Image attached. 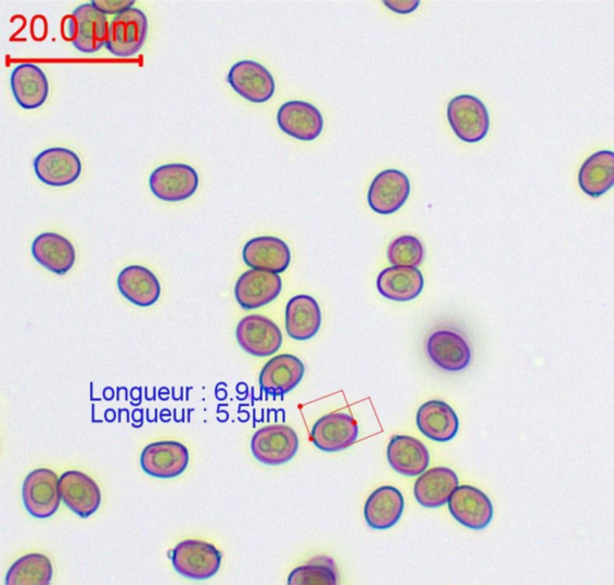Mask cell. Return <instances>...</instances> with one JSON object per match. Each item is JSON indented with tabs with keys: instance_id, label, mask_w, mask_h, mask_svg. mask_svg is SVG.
Returning <instances> with one entry per match:
<instances>
[{
	"instance_id": "7402d4cb",
	"label": "cell",
	"mask_w": 614,
	"mask_h": 585,
	"mask_svg": "<svg viewBox=\"0 0 614 585\" xmlns=\"http://www.w3.org/2000/svg\"><path fill=\"white\" fill-rule=\"evenodd\" d=\"M417 424L420 432L431 441L447 443L457 437L459 417L445 400L431 399L419 408Z\"/></svg>"
},
{
	"instance_id": "ba28073f",
	"label": "cell",
	"mask_w": 614,
	"mask_h": 585,
	"mask_svg": "<svg viewBox=\"0 0 614 585\" xmlns=\"http://www.w3.org/2000/svg\"><path fill=\"white\" fill-rule=\"evenodd\" d=\"M154 196L165 202H183L196 193L200 177L195 168L184 164L157 167L150 179Z\"/></svg>"
},
{
	"instance_id": "ffe728a7",
	"label": "cell",
	"mask_w": 614,
	"mask_h": 585,
	"mask_svg": "<svg viewBox=\"0 0 614 585\" xmlns=\"http://www.w3.org/2000/svg\"><path fill=\"white\" fill-rule=\"evenodd\" d=\"M243 259L247 267L257 270L282 274L290 267V246L277 237H257L246 243Z\"/></svg>"
},
{
	"instance_id": "9c48e42d",
	"label": "cell",
	"mask_w": 614,
	"mask_h": 585,
	"mask_svg": "<svg viewBox=\"0 0 614 585\" xmlns=\"http://www.w3.org/2000/svg\"><path fill=\"white\" fill-rule=\"evenodd\" d=\"M34 169L43 183L53 188L72 186L82 174L79 156L67 148H49L34 160Z\"/></svg>"
},
{
	"instance_id": "6da1fadb",
	"label": "cell",
	"mask_w": 614,
	"mask_h": 585,
	"mask_svg": "<svg viewBox=\"0 0 614 585\" xmlns=\"http://www.w3.org/2000/svg\"><path fill=\"white\" fill-rule=\"evenodd\" d=\"M447 116L453 133L465 143L483 141L490 130L488 111L484 102L473 96L453 98Z\"/></svg>"
},
{
	"instance_id": "7c38bea8",
	"label": "cell",
	"mask_w": 614,
	"mask_h": 585,
	"mask_svg": "<svg viewBox=\"0 0 614 585\" xmlns=\"http://www.w3.org/2000/svg\"><path fill=\"white\" fill-rule=\"evenodd\" d=\"M227 82L236 94L253 103H265L276 94L274 77L268 68L254 61L235 63L227 76Z\"/></svg>"
},
{
	"instance_id": "f1b7e54d",
	"label": "cell",
	"mask_w": 614,
	"mask_h": 585,
	"mask_svg": "<svg viewBox=\"0 0 614 585\" xmlns=\"http://www.w3.org/2000/svg\"><path fill=\"white\" fill-rule=\"evenodd\" d=\"M118 289L136 306L150 307L161 300L162 285L154 272L142 266H129L118 277Z\"/></svg>"
},
{
	"instance_id": "f546056e",
	"label": "cell",
	"mask_w": 614,
	"mask_h": 585,
	"mask_svg": "<svg viewBox=\"0 0 614 585\" xmlns=\"http://www.w3.org/2000/svg\"><path fill=\"white\" fill-rule=\"evenodd\" d=\"M578 186L591 199L604 196L614 187V152L590 155L579 168Z\"/></svg>"
},
{
	"instance_id": "9a60e30c",
	"label": "cell",
	"mask_w": 614,
	"mask_h": 585,
	"mask_svg": "<svg viewBox=\"0 0 614 585\" xmlns=\"http://www.w3.org/2000/svg\"><path fill=\"white\" fill-rule=\"evenodd\" d=\"M359 435L358 423L346 412H332L314 424L311 440L317 449L340 453L354 445Z\"/></svg>"
},
{
	"instance_id": "4fadbf2b",
	"label": "cell",
	"mask_w": 614,
	"mask_h": 585,
	"mask_svg": "<svg viewBox=\"0 0 614 585\" xmlns=\"http://www.w3.org/2000/svg\"><path fill=\"white\" fill-rule=\"evenodd\" d=\"M411 194V182L399 169H385L371 182L368 202L370 208L380 215L399 212Z\"/></svg>"
},
{
	"instance_id": "ac0fdd59",
	"label": "cell",
	"mask_w": 614,
	"mask_h": 585,
	"mask_svg": "<svg viewBox=\"0 0 614 585\" xmlns=\"http://www.w3.org/2000/svg\"><path fill=\"white\" fill-rule=\"evenodd\" d=\"M305 366L292 354H281L269 360L259 374L261 392L271 397H283L303 381Z\"/></svg>"
},
{
	"instance_id": "5b68a950",
	"label": "cell",
	"mask_w": 614,
	"mask_h": 585,
	"mask_svg": "<svg viewBox=\"0 0 614 585\" xmlns=\"http://www.w3.org/2000/svg\"><path fill=\"white\" fill-rule=\"evenodd\" d=\"M146 36V16L142 10L132 8L111 21L106 49L118 59H129L142 50Z\"/></svg>"
},
{
	"instance_id": "484cf974",
	"label": "cell",
	"mask_w": 614,
	"mask_h": 585,
	"mask_svg": "<svg viewBox=\"0 0 614 585\" xmlns=\"http://www.w3.org/2000/svg\"><path fill=\"white\" fill-rule=\"evenodd\" d=\"M322 327V311L315 297L299 294L286 306V331L294 341L314 339Z\"/></svg>"
},
{
	"instance_id": "8992f818",
	"label": "cell",
	"mask_w": 614,
	"mask_h": 585,
	"mask_svg": "<svg viewBox=\"0 0 614 585\" xmlns=\"http://www.w3.org/2000/svg\"><path fill=\"white\" fill-rule=\"evenodd\" d=\"M22 497L33 518H52L61 507L60 479L48 468L34 470L25 480Z\"/></svg>"
},
{
	"instance_id": "5bb4252c",
	"label": "cell",
	"mask_w": 614,
	"mask_h": 585,
	"mask_svg": "<svg viewBox=\"0 0 614 585\" xmlns=\"http://www.w3.org/2000/svg\"><path fill=\"white\" fill-rule=\"evenodd\" d=\"M189 462L188 447L172 441L150 444L141 456L144 473L157 479H174L183 474Z\"/></svg>"
},
{
	"instance_id": "e575fe53",
	"label": "cell",
	"mask_w": 614,
	"mask_h": 585,
	"mask_svg": "<svg viewBox=\"0 0 614 585\" xmlns=\"http://www.w3.org/2000/svg\"><path fill=\"white\" fill-rule=\"evenodd\" d=\"M385 7L396 14L408 15L414 13L419 8V0H385Z\"/></svg>"
},
{
	"instance_id": "3957f363",
	"label": "cell",
	"mask_w": 614,
	"mask_h": 585,
	"mask_svg": "<svg viewBox=\"0 0 614 585\" xmlns=\"http://www.w3.org/2000/svg\"><path fill=\"white\" fill-rule=\"evenodd\" d=\"M299 444L297 432L287 424H270L254 434L252 452L261 465L282 466L293 460Z\"/></svg>"
},
{
	"instance_id": "4316f807",
	"label": "cell",
	"mask_w": 614,
	"mask_h": 585,
	"mask_svg": "<svg viewBox=\"0 0 614 585\" xmlns=\"http://www.w3.org/2000/svg\"><path fill=\"white\" fill-rule=\"evenodd\" d=\"M424 284L423 274L418 268L391 267L381 271L378 278L380 294L396 303L417 300Z\"/></svg>"
},
{
	"instance_id": "d6a6232c",
	"label": "cell",
	"mask_w": 614,
	"mask_h": 585,
	"mask_svg": "<svg viewBox=\"0 0 614 585\" xmlns=\"http://www.w3.org/2000/svg\"><path fill=\"white\" fill-rule=\"evenodd\" d=\"M424 259V245L414 236L396 238L388 247V260L393 267L418 268Z\"/></svg>"
},
{
	"instance_id": "836d02e7",
	"label": "cell",
	"mask_w": 614,
	"mask_h": 585,
	"mask_svg": "<svg viewBox=\"0 0 614 585\" xmlns=\"http://www.w3.org/2000/svg\"><path fill=\"white\" fill-rule=\"evenodd\" d=\"M92 4L104 15H120L132 9L133 0H93Z\"/></svg>"
},
{
	"instance_id": "4dcf8cb0",
	"label": "cell",
	"mask_w": 614,
	"mask_h": 585,
	"mask_svg": "<svg viewBox=\"0 0 614 585\" xmlns=\"http://www.w3.org/2000/svg\"><path fill=\"white\" fill-rule=\"evenodd\" d=\"M51 560L43 555L31 554L20 558L10 568L7 585H49L52 581Z\"/></svg>"
},
{
	"instance_id": "83f0119b",
	"label": "cell",
	"mask_w": 614,
	"mask_h": 585,
	"mask_svg": "<svg viewBox=\"0 0 614 585\" xmlns=\"http://www.w3.org/2000/svg\"><path fill=\"white\" fill-rule=\"evenodd\" d=\"M33 257L48 270L65 275L75 266L76 250L71 240L56 233H42L34 240Z\"/></svg>"
},
{
	"instance_id": "e0dca14e",
	"label": "cell",
	"mask_w": 614,
	"mask_h": 585,
	"mask_svg": "<svg viewBox=\"0 0 614 585\" xmlns=\"http://www.w3.org/2000/svg\"><path fill=\"white\" fill-rule=\"evenodd\" d=\"M281 291L279 274L252 269L238 279L234 294L238 304L250 311L274 302Z\"/></svg>"
},
{
	"instance_id": "d6986e66",
	"label": "cell",
	"mask_w": 614,
	"mask_h": 585,
	"mask_svg": "<svg viewBox=\"0 0 614 585\" xmlns=\"http://www.w3.org/2000/svg\"><path fill=\"white\" fill-rule=\"evenodd\" d=\"M61 496L66 505L79 518L88 519L101 505V492L95 481L85 473H64L60 478Z\"/></svg>"
},
{
	"instance_id": "44dd1931",
	"label": "cell",
	"mask_w": 614,
	"mask_h": 585,
	"mask_svg": "<svg viewBox=\"0 0 614 585\" xmlns=\"http://www.w3.org/2000/svg\"><path fill=\"white\" fill-rule=\"evenodd\" d=\"M11 90L22 109L37 110L48 101L50 85L48 76L36 64H20L10 78Z\"/></svg>"
},
{
	"instance_id": "52a82bcc",
	"label": "cell",
	"mask_w": 614,
	"mask_h": 585,
	"mask_svg": "<svg viewBox=\"0 0 614 585\" xmlns=\"http://www.w3.org/2000/svg\"><path fill=\"white\" fill-rule=\"evenodd\" d=\"M239 346L257 358L274 355L282 346V332L277 323L261 315L246 316L235 331Z\"/></svg>"
},
{
	"instance_id": "7a4b0ae2",
	"label": "cell",
	"mask_w": 614,
	"mask_h": 585,
	"mask_svg": "<svg viewBox=\"0 0 614 585\" xmlns=\"http://www.w3.org/2000/svg\"><path fill=\"white\" fill-rule=\"evenodd\" d=\"M66 21L67 34L77 51L97 53L106 46L110 29L107 16L92 3L79 5Z\"/></svg>"
},
{
	"instance_id": "30bf717a",
	"label": "cell",
	"mask_w": 614,
	"mask_h": 585,
	"mask_svg": "<svg viewBox=\"0 0 614 585\" xmlns=\"http://www.w3.org/2000/svg\"><path fill=\"white\" fill-rule=\"evenodd\" d=\"M455 520L473 531H483L494 520V505L483 491L470 485L459 486L449 499Z\"/></svg>"
},
{
	"instance_id": "2e32d148",
	"label": "cell",
	"mask_w": 614,
	"mask_h": 585,
	"mask_svg": "<svg viewBox=\"0 0 614 585\" xmlns=\"http://www.w3.org/2000/svg\"><path fill=\"white\" fill-rule=\"evenodd\" d=\"M279 128L293 139L311 142L323 131L322 113L310 102L289 101L278 112Z\"/></svg>"
},
{
	"instance_id": "8fae6325",
	"label": "cell",
	"mask_w": 614,
	"mask_h": 585,
	"mask_svg": "<svg viewBox=\"0 0 614 585\" xmlns=\"http://www.w3.org/2000/svg\"><path fill=\"white\" fill-rule=\"evenodd\" d=\"M426 353L432 363L447 372H461L472 361V351L458 331L443 329L432 332L426 342Z\"/></svg>"
},
{
	"instance_id": "277c9868",
	"label": "cell",
	"mask_w": 614,
	"mask_h": 585,
	"mask_svg": "<svg viewBox=\"0 0 614 585\" xmlns=\"http://www.w3.org/2000/svg\"><path fill=\"white\" fill-rule=\"evenodd\" d=\"M222 556L212 544L187 541L176 546L172 565L180 576L192 581H207L221 568Z\"/></svg>"
},
{
	"instance_id": "cb8c5ba5",
	"label": "cell",
	"mask_w": 614,
	"mask_h": 585,
	"mask_svg": "<svg viewBox=\"0 0 614 585\" xmlns=\"http://www.w3.org/2000/svg\"><path fill=\"white\" fill-rule=\"evenodd\" d=\"M405 510V498L400 489L382 486L372 492L363 514L372 530L388 531L399 523Z\"/></svg>"
},
{
	"instance_id": "d4e9b609",
	"label": "cell",
	"mask_w": 614,
	"mask_h": 585,
	"mask_svg": "<svg viewBox=\"0 0 614 585\" xmlns=\"http://www.w3.org/2000/svg\"><path fill=\"white\" fill-rule=\"evenodd\" d=\"M386 456L395 472L404 476L422 475L430 465V453L425 444L409 435H394Z\"/></svg>"
},
{
	"instance_id": "1f68e13d",
	"label": "cell",
	"mask_w": 614,
	"mask_h": 585,
	"mask_svg": "<svg viewBox=\"0 0 614 585\" xmlns=\"http://www.w3.org/2000/svg\"><path fill=\"white\" fill-rule=\"evenodd\" d=\"M338 572L334 560L329 557H317L309 563L291 572L290 585H336Z\"/></svg>"
},
{
	"instance_id": "603a6c76",
	"label": "cell",
	"mask_w": 614,
	"mask_h": 585,
	"mask_svg": "<svg viewBox=\"0 0 614 585\" xmlns=\"http://www.w3.org/2000/svg\"><path fill=\"white\" fill-rule=\"evenodd\" d=\"M459 487L458 474L447 467H435L419 475L414 496L424 508L437 509L449 503L452 492Z\"/></svg>"
}]
</instances>
